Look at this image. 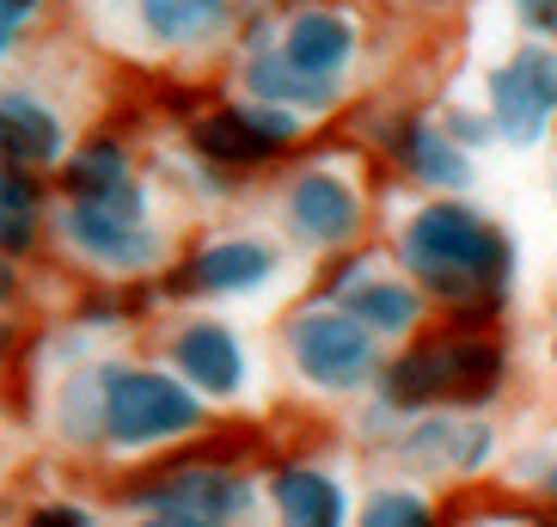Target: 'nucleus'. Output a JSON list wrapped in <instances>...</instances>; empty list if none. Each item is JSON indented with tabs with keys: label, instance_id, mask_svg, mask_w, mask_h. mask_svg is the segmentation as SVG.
Masks as SVG:
<instances>
[{
	"label": "nucleus",
	"instance_id": "nucleus-1",
	"mask_svg": "<svg viewBox=\"0 0 557 527\" xmlns=\"http://www.w3.org/2000/svg\"><path fill=\"white\" fill-rule=\"evenodd\" d=\"M209 412L202 393L172 368H141V363H111L67 393L62 429L67 442H99L104 454H160V448L197 442Z\"/></svg>",
	"mask_w": 557,
	"mask_h": 527
},
{
	"label": "nucleus",
	"instance_id": "nucleus-2",
	"mask_svg": "<svg viewBox=\"0 0 557 527\" xmlns=\"http://www.w3.org/2000/svg\"><path fill=\"white\" fill-rule=\"evenodd\" d=\"M398 258L417 277V289L447 307H478V301H496L508 289V270H515V246L503 233L472 215L466 203H429L405 221L398 233Z\"/></svg>",
	"mask_w": 557,
	"mask_h": 527
},
{
	"label": "nucleus",
	"instance_id": "nucleus-3",
	"mask_svg": "<svg viewBox=\"0 0 557 527\" xmlns=\"http://www.w3.org/2000/svg\"><path fill=\"white\" fill-rule=\"evenodd\" d=\"M496 387H503V350L478 331L429 338L380 368V399L405 417L435 412V405H484Z\"/></svg>",
	"mask_w": 557,
	"mask_h": 527
},
{
	"label": "nucleus",
	"instance_id": "nucleus-4",
	"mask_svg": "<svg viewBox=\"0 0 557 527\" xmlns=\"http://www.w3.org/2000/svg\"><path fill=\"white\" fill-rule=\"evenodd\" d=\"M116 503L129 515L135 510H184V515H202V522H221V527H246L263 503V485L227 461H165L148 478L123 485Z\"/></svg>",
	"mask_w": 557,
	"mask_h": 527
},
{
	"label": "nucleus",
	"instance_id": "nucleus-5",
	"mask_svg": "<svg viewBox=\"0 0 557 527\" xmlns=\"http://www.w3.org/2000/svg\"><path fill=\"white\" fill-rule=\"evenodd\" d=\"M288 368L319 393H356L380 375V338L344 307H307L282 331Z\"/></svg>",
	"mask_w": 557,
	"mask_h": 527
},
{
	"label": "nucleus",
	"instance_id": "nucleus-6",
	"mask_svg": "<svg viewBox=\"0 0 557 527\" xmlns=\"http://www.w3.org/2000/svg\"><path fill=\"white\" fill-rule=\"evenodd\" d=\"M62 233L74 252H86L99 270H116V277H141L165 258V240L141 215H111V209H92V203H67Z\"/></svg>",
	"mask_w": 557,
	"mask_h": 527
},
{
	"label": "nucleus",
	"instance_id": "nucleus-7",
	"mask_svg": "<svg viewBox=\"0 0 557 527\" xmlns=\"http://www.w3.org/2000/svg\"><path fill=\"white\" fill-rule=\"evenodd\" d=\"M263 503H270L276 527H356V503H349L344 478L319 461L263 466Z\"/></svg>",
	"mask_w": 557,
	"mask_h": 527
},
{
	"label": "nucleus",
	"instance_id": "nucleus-8",
	"mask_svg": "<svg viewBox=\"0 0 557 527\" xmlns=\"http://www.w3.org/2000/svg\"><path fill=\"white\" fill-rule=\"evenodd\" d=\"M398 454H405L410 473H423V478H472L491 466L496 436H491V424L429 412V417H410V429L398 436Z\"/></svg>",
	"mask_w": 557,
	"mask_h": 527
},
{
	"label": "nucleus",
	"instance_id": "nucleus-9",
	"mask_svg": "<svg viewBox=\"0 0 557 527\" xmlns=\"http://www.w3.org/2000/svg\"><path fill=\"white\" fill-rule=\"evenodd\" d=\"M165 356H172V375H184L202 399H239L246 393V375H251L246 350H239V338H233L221 319H190V326H178L172 344H165Z\"/></svg>",
	"mask_w": 557,
	"mask_h": 527
},
{
	"label": "nucleus",
	"instance_id": "nucleus-10",
	"mask_svg": "<svg viewBox=\"0 0 557 527\" xmlns=\"http://www.w3.org/2000/svg\"><path fill=\"white\" fill-rule=\"evenodd\" d=\"M491 111L508 142H540L545 117L557 111V62L545 50H521L491 81Z\"/></svg>",
	"mask_w": 557,
	"mask_h": 527
},
{
	"label": "nucleus",
	"instance_id": "nucleus-11",
	"mask_svg": "<svg viewBox=\"0 0 557 527\" xmlns=\"http://www.w3.org/2000/svg\"><path fill=\"white\" fill-rule=\"evenodd\" d=\"M331 301L344 314H356L374 338H410L423 326V289H410L398 277H374L368 264H344L331 277Z\"/></svg>",
	"mask_w": 557,
	"mask_h": 527
},
{
	"label": "nucleus",
	"instance_id": "nucleus-12",
	"mask_svg": "<svg viewBox=\"0 0 557 527\" xmlns=\"http://www.w3.org/2000/svg\"><path fill=\"white\" fill-rule=\"evenodd\" d=\"M288 228L307 246H349L361 233V197L337 172H300L288 191Z\"/></svg>",
	"mask_w": 557,
	"mask_h": 527
},
{
	"label": "nucleus",
	"instance_id": "nucleus-13",
	"mask_svg": "<svg viewBox=\"0 0 557 527\" xmlns=\"http://www.w3.org/2000/svg\"><path fill=\"white\" fill-rule=\"evenodd\" d=\"M276 277V252L263 240H214L178 270V289L190 295H251Z\"/></svg>",
	"mask_w": 557,
	"mask_h": 527
},
{
	"label": "nucleus",
	"instance_id": "nucleus-14",
	"mask_svg": "<svg viewBox=\"0 0 557 527\" xmlns=\"http://www.w3.org/2000/svg\"><path fill=\"white\" fill-rule=\"evenodd\" d=\"M67 203H92L111 215H141V184L129 179V160L116 142H92L67 166Z\"/></svg>",
	"mask_w": 557,
	"mask_h": 527
},
{
	"label": "nucleus",
	"instance_id": "nucleus-15",
	"mask_svg": "<svg viewBox=\"0 0 557 527\" xmlns=\"http://www.w3.org/2000/svg\"><path fill=\"white\" fill-rule=\"evenodd\" d=\"M251 93L276 105H300V111H319V105L337 99V81L331 74H312V68L288 62V56H258L251 62Z\"/></svg>",
	"mask_w": 557,
	"mask_h": 527
},
{
	"label": "nucleus",
	"instance_id": "nucleus-16",
	"mask_svg": "<svg viewBox=\"0 0 557 527\" xmlns=\"http://www.w3.org/2000/svg\"><path fill=\"white\" fill-rule=\"evenodd\" d=\"M349 50H356V32L337 13H300L288 25V62L312 68V74H337Z\"/></svg>",
	"mask_w": 557,
	"mask_h": 527
},
{
	"label": "nucleus",
	"instance_id": "nucleus-17",
	"mask_svg": "<svg viewBox=\"0 0 557 527\" xmlns=\"http://www.w3.org/2000/svg\"><path fill=\"white\" fill-rule=\"evenodd\" d=\"M0 142H7V160L13 166H44L62 154V123H55L44 105L32 99H7V130H0Z\"/></svg>",
	"mask_w": 557,
	"mask_h": 527
},
{
	"label": "nucleus",
	"instance_id": "nucleus-18",
	"mask_svg": "<svg viewBox=\"0 0 557 527\" xmlns=\"http://www.w3.org/2000/svg\"><path fill=\"white\" fill-rule=\"evenodd\" d=\"M398 154H405V166L423 184H435V191H459V184L472 179L466 154H459L442 130H423V123H410V130L398 135Z\"/></svg>",
	"mask_w": 557,
	"mask_h": 527
},
{
	"label": "nucleus",
	"instance_id": "nucleus-19",
	"mask_svg": "<svg viewBox=\"0 0 557 527\" xmlns=\"http://www.w3.org/2000/svg\"><path fill=\"white\" fill-rule=\"evenodd\" d=\"M356 527H447L423 485H374L356 503Z\"/></svg>",
	"mask_w": 557,
	"mask_h": 527
},
{
	"label": "nucleus",
	"instance_id": "nucleus-20",
	"mask_svg": "<svg viewBox=\"0 0 557 527\" xmlns=\"http://www.w3.org/2000/svg\"><path fill=\"white\" fill-rule=\"evenodd\" d=\"M197 148L227 166H251V160H270L276 142L251 123V111H221V117H202L197 123Z\"/></svg>",
	"mask_w": 557,
	"mask_h": 527
},
{
	"label": "nucleus",
	"instance_id": "nucleus-21",
	"mask_svg": "<svg viewBox=\"0 0 557 527\" xmlns=\"http://www.w3.org/2000/svg\"><path fill=\"white\" fill-rule=\"evenodd\" d=\"M0 240H7V252H32L37 240V191L25 166H7V179H0Z\"/></svg>",
	"mask_w": 557,
	"mask_h": 527
},
{
	"label": "nucleus",
	"instance_id": "nucleus-22",
	"mask_svg": "<svg viewBox=\"0 0 557 527\" xmlns=\"http://www.w3.org/2000/svg\"><path fill=\"white\" fill-rule=\"evenodd\" d=\"M221 13H227V0H141V19L160 37H197Z\"/></svg>",
	"mask_w": 557,
	"mask_h": 527
},
{
	"label": "nucleus",
	"instance_id": "nucleus-23",
	"mask_svg": "<svg viewBox=\"0 0 557 527\" xmlns=\"http://www.w3.org/2000/svg\"><path fill=\"white\" fill-rule=\"evenodd\" d=\"M18 527H104L92 503H74V497H50V503H32Z\"/></svg>",
	"mask_w": 557,
	"mask_h": 527
},
{
	"label": "nucleus",
	"instance_id": "nucleus-24",
	"mask_svg": "<svg viewBox=\"0 0 557 527\" xmlns=\"http://www.w3.org/2000/svg\"><path fill=\"white\" fill-rule=\"evenodd\" d=\"M123 527H221V522H202V515H184V510H135Z\"/></svg>",
	"mask_w": 557,
	"mask_h": 527
},
{
	"label": "nucleus",
	"instance_id": "nucleus-25",
	"mask_svg": "<svg viewBox=\"0 0 557 527\" xmlns=\"http://www.w3.org/2000/svg\"><path fill=\"white\" fill-rule=\"evenodd\" d=\"M251 123H258L276 148H288V142H295V117H288V111H251Z\"/></svg>",
	"mask_w": 557,
	"mask_h": 527
},
{
	"label": "nucleus",
	"instance_id": "nucleus-26",
	"mask_svg": "<svg viewBox=\"0 0 557 527\" xmlns=\"http://www.w3.org/2000/svg\"><path fill=\"white\" fill-rule=\"evenodd\" d=\"M521 13L540 25V32H557V0H521Z\"/></svg>",
	"mask_w": 557,
	"mask_h": 527
},
{
	"label": "nucleus",
	"instance_id": "nucleus-27",
	"mask_svg": "<svg viewBox=\"0 0 557 527\" xmlns=\"http://www.w3.org/2000/svg\"><path fill=\"white\" fill-rule=\"evenodd\" d=\"M533 485H540V497H545V503H552V510H557V461H552V466H545V473H540V478H533Z\"/></svg>",
	"mask_w": 557,
	"mask_h": 527
},
{
	"label": "nucleus",
	"instance_id": "nucleus-28",
	"mask_svg": "<svg viewBox=\"0 0 557 527\" xmlns=\"http://www.w3.org/2000/svg\"><path fill=\"white\" fill-rule=\"evenodd\" d=\"M25 7H32V0H7V37L18 32V19H25Z\"/></svg>",
	"mask_w": 557,
	"mask_h": 527
},
{
	"label": "nucleus",
	"instance_id": "nucleus-29",
	"mask_svg": "<svg viewBox=\"0 0 557 527\" xmlns=\"http://www.w3.org/2000/svg\"><path fill=\"white\" fill-rule=\"evenodd\" d=\"M521 527H557V510H545V515H521Z\"/></svg>",
	"mask_w": 557,
	"mask_h": 527
},
{
	"label": "nucleus",
	"instance_id": "nucleus-30",
	"mask_svg": "<svg viewBox=\"0 0 557 527\" xmlns=\"http://www.w3.org/2000/svg\"><path fill=\"white\" fill-rule=\"evenodd\" d=\"M552 368H557V331H552Z\"/></svg>",
	"mask_w": 557,
	"mask_h": 527
}]
</instances>
